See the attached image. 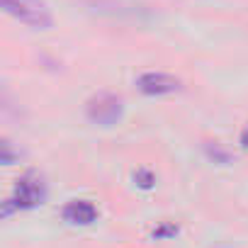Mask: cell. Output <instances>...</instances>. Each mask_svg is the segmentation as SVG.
<instances>
[{
  "mask_svg": "<svg viewBox=\"0 0 248 248\" xmlns=\"http://www.w3.org/2000/svg\"><path fill=\"white\" fill-rule=\"evenodd\" d=\"M42 200H44V183H42L37 175L30 173V175H25V178L17 180V185H15V195H13V200H8L3 214L8 217V214L13 212V207H17V209L37 207Z\"/></svg>",
  "mask_w": 248,
  "mask_h": 248,
  "instance_id": "2",
  "label": "cell"
},
{
  "mask_svg": "<svg viewBox=\"0 0 248 248\" xmlns=\"http://www.w3.org/2000/svg\"><path fill=\"white\" fill-rule=\"evenodd\" d=\"M137 88L144 93V95H168V93H175L180 90V80L175 76H168V73H144L137 78Z\"/></svg>",
  "mask_w": 248,
  "mask_h": 248,
  "instance_id": "4",
  "label": "cell"
},
{
  "mask_svg": "<svg viewBox=\"0 0 248 248\" xmlns=\"http://www.w3.org/2000/svg\"><path fill=\"white\" fill-rule=\"evenodd\" d=\"M241 141H243V146H248V129L243 132V139H241Z\"/></svg>",
  "mask_w": 248,
  "mask_h": 248,
  "instance_id": "6",
  "label": "cell"
},
{
  "mask_svg": "<svg viewBox=\"0 0 248 248\" xmlns=\"http://www.w3.org/2000/svg\"><path fill=\"white\" fill-rule=\"evenodd\" d=\"M63 219L68 224H80V226H88L97 219V207L88 200H73L63 207Z\"/></svg>",
  "mask_w": 248,
  "mask_h": 248,
  "instance_id": "5",
  "label": "cell"
},
{
  "mask_svg": "<svg viewBox=\"0 0 248 248\" xmlns=\"http://www.w3.org/2000/svg\"><path fill=\"white\" fill-rule=\"evenodd\" d=\"M122 100L112 93H100L95 95L90 102H88V117L90 122L95 124H102V127H112V124H117L122 119Z\"/></svg>",
  "mask_w": 248,
  "mask_h": 248,
  "instance_id": "3",
  "label": "cell"
},
{
  "mask_svg": "<svg viewBox=\"0 0 248 248\" xmlns=\"http://www.w3.org/2000/svg\"><path fill=\"white\" fill-rule=\"evenodd\" d=\"M3 10L34 30H49L54 25V17L44 0H3Z\"/></svg>",
  "mask_w": 248,
  "mask_h": 248,
  "instance_id": "1",
  "label": "cell"
}]
</instances>
